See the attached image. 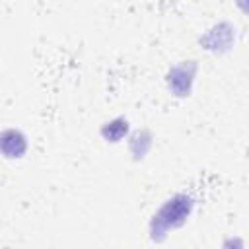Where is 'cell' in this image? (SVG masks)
I'll return each instance as SVG.
<instances>
[{"mask_svg":"<svg viewBox=\"0 0 249 249\" xmlns=\"http://www.w3.org/2000/svg\"><path fill=\"white\" fill-rule=\"evenodd\" d=\"M193 210V198L187 195H175L173 198H169L154 216L152 220V235L154 239L163 235L169 228H179L187 216Z\"/></svg>","mask_w":249,"mask_h":249,"instance_id":"1","label":"cell"},{"mask_svg":"<svg viewBox=\"0 0 249 249\" xmlns=\"http://www.w3.org/2000/svg\"><path fill=\"white\" fill-rule=\"evenodd\" d=\"M195 70H196L195 60H189V62L177 64L169 72V88L173 89L175 95H189L193 78H195Z\"/></svg>","mask_w":249,"mask_h":249,"instance_id":"2","label":"cell"},{"mask_svg":"<svg viewBox=\"0 0 249 249\" xmlns=\"http://www.w3.org/2000/svg\"><path fill=\"white\" fill-rule=\"evenodd\" d=\"M25 150H27V140L19 130L8 128L0 132V152L6 158H21Z\"/></svg>","mask_w":249,"mask_h":249,"instance_id":"3","label":"cell"},{"mask_svg":"<svg viewBox=\"0 0 249 249\" xmlns=\"http://www.w3.org/2000/svg\"><path fill=\"white\" fill-rule=\"evenodd\" d=\"M218 31H220V33H216V29H212V31L208 33V37L204 39L206 49L218 51V49H228V47H230V43H231V25L220 23V25H218Z\"/></svg>","mask_w":249,"mask_h":249,"instance_id":"4","label":"cell"},{"mask_svg":"<svg viewBox=\"0 0 249 249\" xmlns=\"http://www.w3.org/2000/svg\"><path fill=\"white\" fill-rule=\"evenodd\" d=\"M126 130H128L126 119H115V121L107 123V124L101 128V134H103V138L109 140V142H119V140L126 134Z\"/></svg>","mask_w":249,"mask_h":249,"instance_id":"5","label":"cell"}]
</instances>
